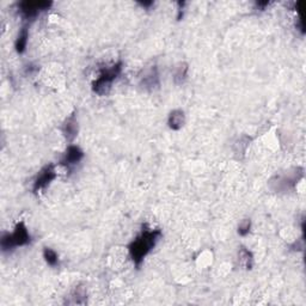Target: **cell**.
Wrapping results in <instances>:
<instances>
[{"instance_id": "6da1fadb", "label": "cell", "mask_w": 306, "mask_h": 306, "mask_svg": "<svg viewBox=\"0 0 306 306\" xmlns=\"http://www.w3.org/2000/svg\"><path fill=\"white\" fill-rule=\"evenodd\" d=\"M162 237L161 230H153V228H145L142 230V232L131 243L128 249H130V253L132 260L135 266L138 268L140 267L142 261L147 253L155 248V245L157 244L159 238Z\"/></svg>"}, {"instance_id": "7a4b0ae2", "label": "cell", "mask_w": 306, "mask_h": 306, "mask_svg": "<svg viewBox=\"0 0 306 306\" xmlns=\"http://www.w3.org/2000/svg\"><path fill=\"white\" fill-rule=\"evenodd\" d=\"M121 66H122V64L117 62V64L110 66V67L103 68L96 81L92 83L93 92H96L99 96L108 95L111 90V85H113L114 81L121 73V68H122Z\"/></svg>"}, {"instance_id": "3957f363", "label": "cell", "mask_w": 306, "mask_h": 306, "mask_svg": "<svg viewBox=\"0 0 306 306\" xmlns=\"http://www.w3.org/2000/svg\"><path fill=\"white\" fill-rule=\"evenodd\" d=\"M30 242V235L23 221H20L16 226L15 231L12 234H5L2 237V249L3 251H10V250L23 246Z\"/></svg>"}, {"instance_id": "277c9868", "label": "cell", "mask_w": 306, "mask_h": 306, "mask_svg": "<svg viewBox=\"0 0 306 306\" xmlns=\"http://www.w3.org/2000/svg\"><path fill=\"white\" fill-rule=\"evenodd\" d=\"M52 6L50 2H23L19 4V11L26 19L35 18L38 13L46 11Z\"/></svg>"}, {"instance_id": "5b68a950", "label": "cell", "mask_w": 306, "mask_h": 306, "mask_svg": "<svg viewBox=\"0 0 306 306\" xmlns=\"http://www.w3.org/2000/svg\"><path fill=\"white\" fill-rule=\"evenodd\" d=\"M55 177H57V171H55L54 165L50 164L47 165L46 168H43L38 172L36 180H35L34 182V193H38V191L46 189V188L55 180Z\"/></svg>"}, {"instance_id": "8992f818", "label": "cell", "mask_w": 306, "mask_h": 306, "mask_svg": "<svg viewBox=\"0 0 306 306\" xmlns=\"http://www.w3.org/2000/svg\"><path fill=\"white\" fill-rule=\"evenodd\" d=\"M83 158H84V152L82 151L81 147L75 145H69L66 149L64 157L60 161V164L71 168V166L78 164Z\"/></svg>"}, {"instance_id": "52a82bcc", "label": "cell", "mask_w": 306, "mask_h": 306, "mask_svg": "<svg viewBox=\"0 0 306 306\" xmlns=\"http://www.w3.org/2000/svg\"><path fill=\"white\" fill-rule=\"evenodd\" d=\"M62 133H64L68 141L74 140L76 134H78V122H76L74 115L69 116L68 119L65 121L64 126H62Z\"/></svg>"}, {"instance_id": "ba28073f", "label": "cell", "mask_w": 306, "mask_h": 306, "mask_svg": "<svg viewBox=\"0 0 306 306\" xmlns=\"http://www.w3.org/2000/svg\"><path fill=\"white\" fill-rule=\"evenodd\" d=\"M184 122H186V115L182 110H173L171 114L169 115V127L173 131H178L183 127Z\"/></svg>"}, {"instance_id": "9c48e42d", "label": "cell", "mask_w": 306, "mask_h": 306, "mask_svg": "<svg viewBox=\"0 0 306 306\" xmlns=\"http://www.w3.org/2000/svg\"><path fill=\"white\" fill-rule=\"evenodd\" d=\"M28 38H29V31H28L27 27H24V28H22V30L19 31L18 37H17V40L15 42V48L18 53H23V52L26 50Z\"/></svg>"}, {"instance_id": "30bf717a", "label": "cell", "mask_w": 306, "mask_h": 306, "mask_svg": "<svg viewBox=\"0 0 306 306\" xmlns=\"http://www.w3.org/2000/svg\"><path fill=\"white\" fill-rule=\"evenodd\" d=\"M43 257H44V260H46V262L49 264L50 267H55L59 263V256L53 249L44 248L43 249Z\"/></svg>"}, {"instance_id": "8fae6325", "label": "cell", "mask_w": 306, "mask_h": 306, "mask_svg": "<svg viewBox=\"0 0 306 306\" xmlns=\"http://www.w3.org/2000/svg\"><path fill=\"white\" fill-rule=\"evenodd\" d=\"M187 73H188V66L186 64H181L180 67H177V69H176L175 82L182 83L184 79L187 78Z\"/></svg>"}, {"instance_id": "7c38bea8", "label": "cell", "mask_w": 306, "mask_h": 306, "mask_svg": "<svg viewBox=\"0 0 306 306\" xmlns=\"http://www.w3.org/2000/svg\"><path fill=\"white\" fill-rule=\"evenodd\" d=\"M250 227H251V221L249 219H245V220L241 221V224L238 226V234L244 237L250 232Z\"/></svg>"}]
</instances>
